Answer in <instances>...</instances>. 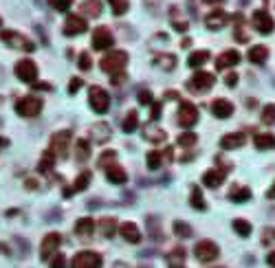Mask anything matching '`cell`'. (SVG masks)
Masks as SVG:
<instances>
[{
	"mask_svg": "<svg viewBox=\"0 0 275 268\" xmlns=\"http://www.w3.org/2000/svg\"><path fill=\"white\" fill-rule=\"evenodd\" d=\"M88 103L95 112L104 114V112H108V108H110V95H108L102 86H93L90 88V95H88Z\"/></svg>",
	"mask_w": 275,
	"mask_h": 268,
	"instance_id": "3957f363",
	"label": "cell"
},
{
	"mask_svg": "<svg viewBox=\"0 0 275 268\" xmlns=\"http://www.w3.org/2000/svg\"><path fill=\"white\" fill-rule=\"evenodd\" d=\"M262 123L264 125H273L275 123V103H266L262 108Z\"/></svg>",
	"mask_w": 275,
	"mask_h": 268,
	"instance_id": "f35d334b",
	"label": "cell"
},
{
	"mask_svg": "<svg viewBox=\"0 0 275 268\" xmlns=\"http://www.w3.org/2000/svg\"><path fill=\"white\" fill-rule=\"evenodd\" d=\"M253 26H255V31L257 33H262V35H269V33H273V29H275V20L271 18V13H266L264 9H260V11H253Z\"/></svg>",
	"mask_w": 275,
	"mask_h": 268,
	"instance_id": "ba28073f",
	"label": "cell"
},
{
	"mask_svg": "<svg viewBox=\"0 0 275 268\" xmlns=\"http://www.w3.org/2000/svg\"><path fill=\"white\" fill-rule=\"evenodd\" d=\"M190 200H191V206H194V209H198V211H205V209H207V202H205V196H203V191H200V187H194V189H191Z\"/></svg>",
	"mask_w": 275,
	"mask_h": 268,
	"instance_id": "f546056e",
	"label": "cell"
},
{
	"mask_svg": "<svg viewBox=\"0 0 275 268\" xmlns=\"http://www.w3.org/2000/svg\"><path fill=\"white\" fill-rule=\"evenodd\" d=\"M2 40H5L9 46L18 48V51H27V53L36 51V44H33L31 40H27L24 35L16 33V31H5V33H2Z\"/></svg>",
	"mask_w": 275,
	"mask_h": 268,
	"instance_id": "30bf717a",
	"label": "cell"
},
{
	"mask_svg": "<svg viewBox=\"0 0 275 268\" xmlns=\"http://www.w3.org/2000/svg\"><path fill=\"white\" fill-rule=\"evenodd\" d=\"M119 233L126 242H130V244H139V242H141V231H139V227L134 222H124L119 227Z\"/></svg>",
	"mask_w": 275,
	"mask_h": 268,
	"instance_id": "2e32d148",
	"label": "cell"
},
{
	"mask_svg": "<svg viewBox=\"0 0 275 268\" xmlns=\"http://www.w3.org/2000/svg\"><path fill=\"white\" fill-rule=\"evenodd\" d=\"M225 22H227V13L222 11V9H218V11H213L212 16H207V26L212 31L222 29V26H225Z\"/></svg>",
	"mask_w": 275,
	"mask_h": 268,
	"instance_id": "d4e9b609",
	"label": "cell"
},
{
	"mask_svg": "<svg viewBox=\"0 0 275 268\" xmlns=\"http://www.w3.org/2000/svg\"><path fill=\"white\" fill-rule=\"evenodd\" d=\"M82 11L90 18H99L102 16V2H97V0H86V2L82 4Z\"/></svg>",
	"mask_w": 275,
	"mask_h": 268,
	"instance_id": "1f68e13d",
	"label": "cell"
},
{
	"mask_svg": "<svg viewBox=\"0 0 275 268\" xmlns=\"http://www.w3.org/2000/svg\"><path fill=\"white\" fill-rule=\"evenodd\" d=\"M207 60H209V51H194L190 55V60H187V64H190L191 68H198V66H203Z\"/></svg>",
	"mask_w": 275,
	"mask_h": 268,
	"instance_id": "d590c367",
	"label": "cell"
},
{
	"mask_svg": "<svg viewBox=\"0 0 275 268\" xmlns=\"http://www.w3.org/2000/svg\"><path fill=\"white\" fill-rule=\"evenodd\" d=\"M233 228H235V233H238L240 237H249L251 235V231H253L251 222H247L244 218H235L233 220Z\"/></svg>",
	"mask_w": 275,
	"mask_h": 268,
	"instance_id": "836d02e7",
	"label": "cell"
},
{
	"mask_svg": "<svg viewBox=\"0 0 275 268\" xmlns=\"http://www.w3.org/2000/svg\"><path fill=\"white\" fill-rule=\"evenodd\" d=\"M174 233H176L178 237H191V227L181 222V220H176V222H174Z\"/></svg>",
	"mask_w": 275,
	"mask_h": 268,
	"instance_id": "60d3db41",
	"label": "cell"
},
{
	"mask_svg": "<svg viewBox=\"0 0 275 268\" xmlns=\"http://www.w3.org/2000/svg\"><path fill=\"white\" fill-rule=\"evenodd\" d=\"M49 4L55 11H68L73 7V0H49Z\"/></svg>",
	"mask_w": 275,
	"mask_h": 268,
	"instance_id": "7bdbcfd3",
	"label": "cell"
},
{
	"mask_svg": "<svg viewBox=\"0 0 275 268\" xmlns=\"http://www.w3.org/2000/svg\"><path fill=\"white\" fill-rule=\"evenodd\" d=\"M255 147L257 149H275V136L273 134H255Z\"/></svg>",
	"mask_w": 275,
	"mask_h": 268,
	"instance_id": "f1b7e54d",
	"label": "cell"
},
{
	"mask_svg": "<svg viewBox=\"0 0 275 268\" xmlns=\"http://www.w3.org/2000/svg\"><path fill=\"white\" fill-rule=\"evenodd\" d=\"M93 48L95 51H106V48L112 46V33L106 29V26H99V29H95L93 33Z\"/></svg>",
	"mask_w": 275,
	"mask_h": 268,
	"instance_id": "9a60e30c",
	"label": "cell"
},
{
	"mask_svg": "<svg viewBox=\"0 0 275 268\" xmlns=\"http://www.w3.org/2000/svg\"><path fill=\"white\" fill-rule=\"evenodd\" d=\"M88 183H90V171H84V174H80L75 178V185H73V189H66V196H71L73 191H84L86 187H88Z\"/></svg>",
	"mask_w": 275,
	"mask_h": 268,
	"instance_id": "83f0119b",
	"label": "cell"
},
{
	"mask_svg": "<svg viewBox=\"0 0 275 268\" xmlns=\"http://www.w3.org/2000/svg\"><path fill=\"white\" fill-rule=\"evenodd\" d=\"M51 264H53V266H62V264H66V262H64V257H62V255H60V257H55Z\"/></svg>",
	"mask_w": 275,
	"mask_h": 268,
	"instance_id": "11a10c76",
	"label": "cell"
},
{
	"mask_svg": "<svg viewBox=\"0 0 275 268\" xmlns=\"http://www.w3.org/2000/svg\"><path fill=\"white\" fill-rule=\"evenodd\" d=\"M55 165V152L53 149H46L44 154L40 156V163H38V169L40 171H51Z\"/></svg>",
	"mask_w": 275,
	"mask_h": 268,
	"instance_id": "4316f807",
	"label": "cell"
},
{
	"mask_svg": "<svg viewBox=\"0 0 275 268\" xmlns=\"http://www.w3.org/2000/svg\"><path fill=\"white\" fill-rule=\"evenodd\" d=\"M229 198L233 202H247L249 198H251V189H249V187H235L233 191L229 193Z\"/></svg>",
	"mask_w": 275,
	"mask_h": 268,
	"instance_id": "8d00e7d4",
	"label": "cell"
},
{
	"mask_svg": "<svg viewBox=\"0 0 275 268\" xmlns=\"http://www.w3.org/2000/svg\"><path fill=\"white\" fill-rule=\"evenodd\" d=\"M86 29H88L86 20L82 16H77V13H71V16L66 18V22H64V35H80V33H84Z\"/></svg>",
	"mask_w": 275,
	"mask_h": 268,
	"instance_id": "5bb4252c",
	"label": "cell"
},
{
	"mask_svg": "<svg viewBox=\"0 0 275 268\" xmlns=\"http://www.w3.org/2000/svg\"><path fill=\"white\" fill-rule=\"evenodd\" d=\"M187 26H190V24H187V22L185 20H174V29H176V31H183V33H185V31H187Z\"/></svg>",
	"mask_w": 275,
	"mask_h": 268,
	"instance_id": "681fc988",
	"label": "cell"
},
{
	"mask_svg": "<svg viewBox=\"0 0 275 268\" xmlns=\"http://www.w3.org/2000/svg\"><path fill=\"white\" fill-rule=\"evenodd\" d=\"M16 77L20 82H27V83H36L38 79V66L33 60H20L16 64Z\"/></svg>",
	"mask_w": 275,
	"mask_h": 268,
	"instance_id": "52a82bcc",
	"label": "cell"
},
{
	"mask_svg": "<svg viewBox=\"0 0 275 268\" xmlns=\"http://www.w3.org/2000/svg\"><path fill=\"white\" fill-rule=\"evenodd\" d=\"M106 176H108V180L115 185L128 183V174H126V169L121 165H106Z\"/></svg>",
	"mask_w": 275,
	"mask_h": 268,
	"instance_id": "d6986e66",
	"label": "cell"
},
{
	"mask_svg": "<svg viewBox=\"0 0 275 268\" xmlns=\"http://www.w3.org/2000/svg\"><path fill=\"white\" fill-rule=\"evenodd\" d=\"M196 141H198V136H196V132H183L181 136H178V145L181 147H194L196 145Z\"/></svg>",
	"mask_w": 275,
	"mask_h": 268,
	"instance_id": "ab89813d",
	"label": "cell"
},
{
	"mask_svg": "<svg viewBox=\"0 0 275 268\" xmlns=\"http://www.w3.org/2000/svg\"><path fill=\"white\" fill-rule=\"evenodd\" d=\"M227 171H229V165H225V167H213V169H209V171H205L203 174V183L207 185V187H220L222 183H225V176H227Z\"/></svg>",
	"mask_w": 275,
	"mask_h": 268,
	"instance_id": "4fadbf2b",
	"label": "cell"
},
{
	"mask_svg": "<svg viewBox=\"0 0 275 268\" xmlns=\"http://www.w3.org/2000/svg\"><path fill=\"white\" fill-rule=\"evenodd\" d=\"M126 64H128V53L126 51H112L108 53V55L102 57V70L108 75H115V73H121V70L126 68Z\"/></svg>",
	"mask_w": 275,
	"mask_h": 268,
	"instance_id": "6da1fadb",
	"label": "cell"
},
{
	"mask_svg": "<svg viewBox=\"0 0 275 268\" xmlns=\"http://www.w3.org/2000/svg\"><path fill=\"white\" fill-rule=\"evenodd\" d=\"M102 255L95 253V250H82L77 253L75 257L71 259V266L75 268H95V266H102Z\"/></svg>",
	"mask_w": 275,
	"mask_h": 268,
	"instance_id": "8992f818",
	"label": "cell"
},
{
	"mask_svg": "<svg viewBox=\"0 0 275 268\" xmlns=\"http://www.w3.org/2000/svg\"><path fill=\"white\" fill-rule=\"evenodd\" d=\"M247 57L253 62V64H264L266 60H269V48L262 46V44H257V46H251L247 53Z\"/></svg>",
	"mask_w": 275,
	"mask_h": 268,
	"instance_id": "44dd1931",
	"label": "cell"
},
{
	"mask_svg": "<svg viewBox=\"0 0 275 268\" xmlns=\"http://www.w3.org/2000/svg\"><path fill=\"white\" fill-rule=\"evenodd\" d=\"M146 163L150 169H159L161 165H163V152H159V149H154V152H150L146 156Z\"/></svg>",
	"mask_w": 275,
	"mask_h": 268,
	"instance_id": "74e56055",
	"label": "cell"
},
{
	"mask_svg": "<svg viewBox=\"0 0 275 268\" xmlns=\"http://www.w3.org/2000/svg\"><path fill=\"white\" fill-rule=\"evenodd\" d=\"M190 44H191V40H190V38H185V40H183V42H181V46H183V48H187V46H190Z\"/></svg>",
	"mask_w": 275,
	"mask_h": 268,
	"instance_id": "6f0895ef",
	"label": "cell"
},
{
	"mask_svg": "<svg viewBox=\"0 0 275 268\" xmlns=\"http://www.w3.org/2000/svg\"><path fill=\"white\" fill-rule=\"evenodd\" d=\"M117 158V152H104L102 156H99V167H106L108 161H115Z\"/></svg>",
	"mask_w": 275,
	"mask_h": 268,
	"instance_id": "bcb514c9",
	"label": "cell"
},
{
	"mask_svg": "<svg viewBox=\"0 0 275 268\" xmlns=\"http://www.w3.org/2000/svg\"><path fill=\"white\" fill-rule=\"evenodd\" d=\"M90 156V145L86 139H77L75 143V158L77 161H86V158Z\"/></svg>",
	"mask_w": 275,
	"mask_h": 268,
	"instance_id": "d6a6232c",
	"label": "cell"
},
{
	"mask_svg": "<svg viewBox=\"0 0 275 268\" xmlns=\"http://www.w3.org/2000/svg\"><path fill=\"white\" fill-rule=\"evenodd\" d=\"M93 136H95V143H106V141L110 139V125H108V123H95Z\"/></svg>",
	"mask_w": 275,
	"mask_h": 268,
	"instance_id": "cb8c5ba5",
	"label": "cell"
},
{
	"mask_svg": "<svg viewBox=\"0 0 275 268\" xmlns=\"http://www.w3.org/2000/svg\"><path fill=\"white\" fill-rule=\"evenodd\" d=\"M213 82H216V77H213L212 73H207V70H198L196 75H191L190 88L191 90H209V88L213 86Z\"/></svg>",
	"mask_w": 275,
	"mask_h": 268,
	"instance_id": "7c38bea8",
	"label": "cell"
},
{
	"mask_svg": "<svg viewBox=\"0 0 275 268\" xmlns=\"http://www.w3.org/2000/svg\"><path fill=\"white\" fill-rule=\"evenodd\" d=\"M194 255H196V259H198V262L209 264V262H213V259L220 255V248H218V244H216V242H212V240H200L198 244L194 246Z\"/></svg>",
	"mask_w": 275,
	"mask_h": 268,
	"instance_id": "7a4b0ae2",
	"label": "cell"
},
{
	"mask_svg": "<svg viewBox=\"0 0 275 268\" xmlns=\"http://www.w3.org/2000/svg\"><path fill=\"white\" fill-rule=\"evenodd\" d=\"M0 24H2V18H0Z\"/></svg>",
	"mask_w": 275,
	"mask_h": 268,
	"instance_id": "91938a15",
	"label": "cell"
},
{
	"mask_svg": "<svg viewBox=\"0 0 275 268\" xmlns=\"http://www.w3.org/2000/svg\"><path fill=\"white\" fill-rule=\"evenodd\" d=\"M168 264L169 266H183L185 264V248L176 246L172 253H168Z\"/></svg>",
	"mask_w": 275,
	"mask_h": 268,
	"instance_id": "e575fe53",
	"label": "cell"
},
{
	"mask_svg": "<svg viewBox=\"0 0 275 268\" xmlns=\"http://www.w3.org/2000/svg\"><path fill=\"white\" fill-rule=\"evenodd\" d=\"M165 130H161V127L156 125H146V130H143V139L146 141H152V143H161V141H165Z\"/></svg>",
	"mask_w": 275,
	"mask_h": 268,
	"instance_id": "603a6c76",
	"label": "cell"
},
{
	"mask_svg": "<svg viewBox=\"0 0 275 268\" xmlns=\"http://www.w3.org/2000/svg\"><path fill=\"white\" fill-rule=\"evenodd\" d=\"M240 62V53L233 51V48H229V51L220 53L216 60V70H222V68H229V66H235Z\"/></svg>",
	"mask_w": 275,
	"mask_h": 268,
	"instance_id": "ac0fdd59",
	"label": "cell"
},
{
	"mask_svg": "<svg viewBox=\"0 0 275 268\" xmlns=\"http://www.w3.org/2000/svg\"><path fill=\"white\" fill-rule=\"evenodd\" d=\"M110 4H112V13H115V16H124L130 9L128 0H110Z\"/></svg>",
	"mask_w": 275,
	"mask_h": 268,
	"instance_id": "b9f144b4",
	"label": "cell"
},
{
	"mask_svg": "<svg viewBox=\"0 0 275 268\" xmlns=\"http://www.w3.org/2000/svg\"><path fill=\"white\" fill-rule=\"evenodd\" d=\"M137 125H139V112L137 110H130V112L126 114L124 123H121V130H124L126 134H130V132L137 130Z\"/></svg>",
	"mask_w": 275,
	"mask_h": 268,
	"instance_id": "484cf974",
	"label": "cell"
},
{
	"mask_svg": "<svg viewBox=\"0 0 275 268\" xmlns=\"http://www.w3.org/2000/svg\"><path fill=\"white\" fill-rule=\"evenodd\" d=\"M159 117H161V103H154L152 105V121H156Z\"/></svg>",
	"mask_w": 275,
	"mask_h": 268,
	"instance_id": "816d5d0a",
	"label": "cell"
},
{
	"mask_svg": "<svg viewBox=\"0 0 275 268\" xmlns=\"http://www.w3.org/2000/svg\"><path fill=\"white\" fill-rule=\"evenodd\" d=\"M7 143H9V141H7V139H2V136H0V147H7Z\"/></svg>",
	"mask_w": 275,
	"mask_h": 268,
	"instance_id": "680465c9",
	"label": "cell"
},
{
	"mask_svg": "<svg viewBox=\"0 0 275 268\" xmlns=\"http://www.w3.org/2000/svg\"><path fill=\"white\" fill-rule=\"evenodd\" d=\"M225 83H227L229 88H233L235 83H238V75H235V73H229V75H227V79H225Z\"/></svg>",
	"mask_w": 275,
	"mask_h": 268,
	"instance_id": "c3c4849f",
	"label": "cell"
},
{
	"mask_svg": "<svg viewBox=\"0 0 275 268\" xmlns=\"http://www.w3.org/2000/svg\"><path fill=\"white\" fill-rule=\"evenodd\" d=\"M71 139L73 134L68 130H60L51 136V149L55 152V156L66 158L68 156V147H71Z\"/></svg>",
	"mask_w": 275,
	"mask_h": 268,
	"instance_id": "277c9868",
	"label": "cell"
},
{
	"mask_svg": "<svg viewBox=\"0 0 275 268\" xmlns=\"http://www.w3.org/2000/svg\"><path fill=\"white\" fill-rule=\"evenodd\" d=\"M60 244H62V235H60V233L53 231V233H49V235H44V240H42V244H40V257L49 259L51 255L58 253Z\"/></svg>",
	"mask_w": 275,
	"mask_h": 268,
	"instance_id": "8fae6325",
	"label": "cell"
},
{
	"mask_svg": "<svg viewBox=\"0 0 275 268\" xmlns=\"http://www.w3.org/2000/svg\"><path fill=\"white\" fill-rule=\"evenodd\" d=\"M77 64H80L82 70H88L90 66H93V62H90V55H88V53H82V55H80V62H77Z\"/></svg>",
	"mask_w": 275,
	"mask_h": 268,
	"instance_id": "f6af8a7d",
	"label": "cell"
},
{
	"mask_svg": "<svg viewBox=\"0 0 275 268\" xmlns=\"http://www.w3.org/2000/svg\"><path fill=\"white\" fill-rule=\"evenodd\" d=\"M95 231V220L93 218H80L75 222V233L82 237H88Z\"/></svg>",
	"mask_w": 275,
	"mask_h": 268,
	"instance_id": "7402d4cb",
	"label": "cell"
},
{
	"mask_svg": "<svg viewBox=\"0 0 275 268\" xmlns=\"http://www.w3.org/2000/svg\"><path fill=\"white\" fill-rule=\"evenodd\" d=\"M212 112L216 114L218 119H229L231 112H233V103L227 101V99H216L212 103Z\"/></svg>",
	"mask_w": 275,
	"mask_h": 268,
	"instance_id": "ffe728a7",
	"label": "cell"
},
{
	"mask_svg": "<svg viewBox=\"0 0 275 268\" xmlns=\"http://www.w3.org/2000/svg\"><path fill=\"white\" fill-rule=\"evenodd\" d=\"M124 77H126V75H124V70H121V73H115V75H112L110 82H112V83H124Z\"/></svg>",
	"mask_w": 275,
	"mask_h": 268,
	"instance_id": "f907efd6",
	"label": "cell"
},
{
	"mask_svg": "<svg viewBox=\"0 0 275 268\" xmlns=\"http://www.w3.org/2000/svg\"><path fill=\"white\" fill-rule=\"evenodd\" d=\"M99 231H102L104 237H112L117 231V220L115 218H104L102 222H99Z\"/></svg>",
	"mask_w": 275,
	"mask_h": 268,
	"instance_id": "4dcf8cb0",
	"label": "cell"
},
{
	"mask_svg": "<svg viewBox=\"0 0 275 268\" xmlns=\"http://www.w3.org/2000/svg\"><path fill=\"white\" fill-rule=\"evenodd\" d=\"M244 141H247V134L244 132H231V134H225L220 141V147L225 149H238L244 145Z\"/></svg>",
	"mask_w": 275,
	"mask_h": 268,
	"instance_id": "e0dca14e",
	"label": "cell"
},
{
	"mask_svg": "<svg viewBox=\"0 0 275 268\" xmlns=\"http://www.w3.org/2000/svg\"><path fill=\"white\" fill-rule=\"evenodd\" d=\"M139 103H141V105L152 103V92L146 90V88H141V90H139Z\"/></svg>",
	"mask_w": 275,
	"mask_h": 268,
	"instance_id": "ee69618b",
	"label": "cell"
},
{
	"mask_svg": "<svg viewBox=\"0 0 275 268\" xmlns=\"http://www.w3.org/2000/svg\"><path fill=\"white\" fill-rule=\"evenodd\" d=\"M16 112L20 117H38L42 112V99H38V97H24V99H20L16 103Z\"/></svg>",
	"mask_w": 275,
	"mask_h": 268,
	"instance_id": "5b68a950",
	"label": "cell"
},
{
	"mask_svg": "<svg viewBox=\"0 0 275 268\" xmlns=\"http://www.w3.org/2000/svg\"><path fill=\"white\" fill-rule=\"evenodd\" d=\"M196 121H198V108L194 103H190V101H183L178 105V123L183 127H191L196 125Z\"/></svg>",
	"mask_w": 275,
	"mask_h": 268,
	"instance_id": "9c48e42d",
	"label": "cell"
},
{
	"mask_svg": "<svg viewBox=\"0 0 275 268\" xmlns=\"http://www.w3.org/2000/svg\"><path fill=\"white\" fill-rule=\"evenodd\" d=\"M266 196H269V200H275V183H273V187L266 191Z\"/></svg>",
	"mask_w": 275,
	"mask_h": 268,
	"instance_id": "9f6ffc18",
	"label": "cell"
},
{
	"mask_svg": "<svg viewBox=\"0 0 275 268\" xmlns=\"http://www.w3.org/2000/svg\"><path fill=\"white\" fill-rule=\"evenodd\" d=\"M266 264H271V266H275V250H273V253H269V255H266Z\"/></svg>",
	"mask_w": 275,
	"mask_h": 268,
	"instance_id": "db71d44e",
	"label": "cell"
},
{
	"mask_svg": "<svg viewBox=\"0 0 275 268\" xmlns=\"http://www.w3.org/2000/svg\"><path fill=\"white\" fill-rule=\"evenodd\" d=\"M266 240H275V228H264V242Z\"/></svg>",
	"mask_w": 275,
	"mask_h": 268,
	"instance_id": "f5cc1de1",
	"label": "cell"
},
{
	"mask_svg": "<svg viewBox=\"0 0 275 268\" xmlns=\"http://www.w3.org/2000/svg\"><path fill=\"white\" fill-rule=\"evenodd\" d=\"M82 86H84V82H82V79L80 77H75V79H71V83H68V92H71V95H73V92H77V90H80V88Z\"/></svg>",
	"mask_w": 275,
	"mask_h": 268,
	"instance_id": "7dc6e473",
	"label": "cell"
}]
</instances>
